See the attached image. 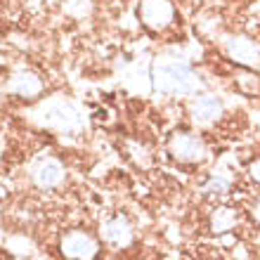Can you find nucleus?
<instances>
[{
    "mask_svg": "<svg viewBox=\"0 0 260 260\" xmlns=\"http://www.w3.org/2000/svg\"><path fill=\"white\" fill-rule=\"evenodd\" d=\"M151 85L166 97H197L204 90L201 76L175 57H158L151 64Z\"/></svg>",
    "mask_w": 260,
    "mask_h": 260,
    "instance_id": "obj_1",
    "label": "nucleus"
},
{
    "mask_svg": "<svg viewBox=\"0 0 260 260\" xmlns=\"http://www.w3.org/2000/svg\"><path fill=\"white\" fill-rule=\"evenodd\" d=\"M137 19H140V26L144 31L161 36L175 26L178 10H175L173 0H140L137 3Z\"/></svg>",
    "mask_w": 260,
    "mask_h": 260,
    "instance_id": "obj_2",
    "label": "nucleus"
},
{
    "mask_svg": "<svg viewBox=\"0 0 260 260\" xmlns=\"http://www.w3.org/2000/svg\"><path fill=\"white\" fill-rule=\"evenodd\" d=\"M166 147H168V154L178 164L197 166L208 158V147H206L204 137L197 135L194 130H175V133H171Z\"/></svg>",
    "mask_w": 260,
    "mask_h": 260,
    "instance_id": "obj_3",
    "label": "nucleus"
},
{
    "mask_svg": "<svg viewBox=\"0 0 260 260\" xmlns=\"http://www.w3.org/2000/svg\"><path fill=\"white\" fill-rule=\"evenodd\" d=\"M38 116H43V125L55 130H76L81 128V118H78V111L69 100L64 97H50L38 107Z\"/></svg>",
    "mask_w": 260,
    "mask_h": 260,
    "instance_id": "obj_4",
    "label": "nucleus"
},
{
    "mask_svg": "<svg viewBox=\"0 0 260 260\" xmlns=\"http://www.w3.org/2000/svg\"><path fill=\"white\" fill-rule=\"evenodd\" d=\"M227 59L234 67L258 69L260 67V41H255L248 34H232L222 41Z\"/></svg>",
    "mask_w": 260,
    "mask_h": 260,
    "instance_id": "obj_5",
    "label": "nucleus"
},
{
    "mask_svg": "<svg viewBox=\"0 0 260 260\" xmlns=\"http://www.w3.org/2000/svg\"><path fill=\"white\" fill-rule=\"evenodd\" d=\"M189 116L199 128H211L225 116V102L213 92H199L189 104Z\"/></svg>",
    "mask_w": 260,
    "mask_h": 260,
    "instance_id": "obj_6",
    "label": "nucleus"
},
{
    "mask_svg": "<svg viewBox=\"0 0 260 260\" xmlns=\"http://www.w3.org/2000/svg\"><path fill=\"white\" fill-rule=\"evenodd\" d=\"M59 251L67 260H92L100 253V241L85 230H71L59 241Z\"/></svg>",
    "mask_w": 260,
    "mask_h": 260,
    "instance_id": "obj_7",
    "label": "nucleus"
},
{
    "mask_svg": "<svg viewBox=\"0 0 260 260\" xmlns=\"http://www.w3.org/2000/svg\"><path fill=\"white\" fill-rule=\"evenodd\" d=\"M5 92L21 100V102H36L45 92V83H43V78L36 71L21 69V71H14L10 76V81L5 85Z\"/></svg>",
    "mask_w": 260,
    "mask_h": 260,
    "instance_id": "obj_8",
    "label": "nucleus"
},
{
    "mask_svg": "<svg viewBox=\"0 0 260 260\" xmlns=\"http://www.w3.org/2000/svg\"><path fill=\"white\" fill-rule=\"evenodd\" d=\"M31 178L41 189H55L64 182V166L55 156H43L38 158L31 168Z\"/></svg>",
    "mask_w": 260,
    "mask_h": 260,
    "instance_id": "obj_9",
    "label": "nucleus"
},
{
    "mask_svg": "<svg viewBox=\"0 0 260 260\" xmlns=\"http://www.w3.org/2000/svg\"><path fill=\"white\" fill-rule=\"evenodd\" d=\"M102 239L114 248H125L133 244V225L125 215H114V218L102 222Z\"/></svg>",
    "mask_w": 260,
    "mask_h": 260,
    "instance_id": "obj_10",
    "label": "nucleus"
},
{
    "mask_svg": "<svg viewBox=\"0 0 260 260\" xmlns=\"http://www.w3.org/2000/svg\"><path fill=\"white\" fill-rule=\"evenodd\" d=\"M234 90L244 97H260V74L255 69L237 67L232 74Z\"/></svg>",
    "mask_w": 260,
    "mask_h": 260,
    "instance_id": "obj_11",
    "label": "nucleus"
},
{
    "mask_svg": "<svg viewBox=\"0 0 260 260\" xmlns=\"http://www.w3.org/2000/svg\"><path fill=\"white\" fill-rule=\"evenodd\" d=\"M239 222V211L232 208V206H220L211 213V220H208V227H211L213 234H225L230 230H234Z\"/></svg>",
    "mask_w": 260,
    "mask_h": 260,
    "instance_id": "obj_12",
    "label": "nucleus"
},
{
    "mask_svg": "<svg viewBox=\"0 0 260 260\" xmlns=\"http://www.w3.org/2000/svg\"><path fill=\"white\" fill-rule=\"evenodd\" d=\"M62 10L74 19H83L92 12V0H62Z\"/></svg>",
    "mask_w": 260,
    "mask_h": 260,
    "instance_id": "obj_13",
    "label": "nucleus"
},
{
    "mask_svg": "<svg viewBox=\"0 0 260 260\" xmlns=\"http://www.w3.org/2000/svg\"><path fill=\"white\" fill-rule=\"evenodd\" d=\"M227 192H230V182H227L225 178H220V175H213V178L204 185L206 197H225Z\"/></svg>",
    "mask_w": 260,
    "mask_h": 260,
    "instance_id": "obj_14",
    "label": "nucleus"
},
{
    "mask_svg": "<svg viewBox=\"0 0 260 260\" xmlns=\"http://www.w3.org/2000/svg\"><path fill=\"white\" fill-rule=\"evenodd\" d=\"M248 178L253 180L255 185H260V158H253L248 164Z\"/></svg>",
    "mask_w": 260,
    "mask_h": 260,
    "instance_id": "obj_15",
    "label": "nucleus"
},
{
    "mask_svg": "<svg viewBox=\"0 0 260 260\" xmlns=\"http://www.w3.org/2000/svg\"><path fill=\"white\" fill-rule=\"evenodd\" d=\"M248 215L253 218L255 225H260V199H255L253 204H251V208H248Z\"/></svg>",
    "mask_w": 260,
    "mask_h": 260,
    "instance_id": "obj_16",
    "label": "nucleus"
}]
</instances>
